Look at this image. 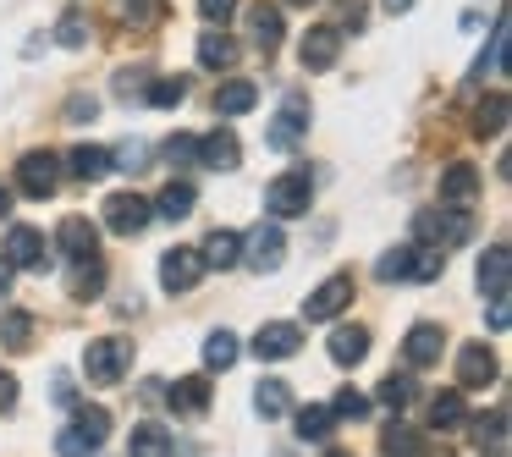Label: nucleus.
I'll return each mask as SVG.
<instances>
[{"label":"nucleus","mask_w":512,"mask_h":457,"mask_svg":"<svg viewBox=\"0 0 512 457\" xmlns=\"http://www.w3.org/2000/svg\"><path fill=\"white\" fill-rule=\"evenodd\" d=\"M232 61H237V45L226 34H199V67L221 72V67H232Z\"/></svg>","instance_id":"obj_27"},{"label":"nucleus","mask_w":512,"mask_h":457,"mask_svg":"<svg viewBox=\"0 0 512 457\" xmlns=\"http://www.w3.org/2000/svg\"><path fill=\"white\" fill-rule=\"evenodd\" d=\"M380 452H386V457H419V452H424V441H419V435H413L408 424L397 419L386 435H380Z\"/></svg>","instance_id":"obj_29"},{"label":"nucleus","mask_w":512,"mask_h":457,"mask_svg":"<svg viewBox=\"0 0 512 457\" xmlns=\"http://www.w3.org/2000/svg\"><path fill=\"white\" fill-rule=\"evenodd\" d=\"M6 281H12V265H6V259H0V292H6Z\"/></svg>","instance_id":"obj_51"},{"label":"nucleus","mask_w":512,"mask_h":457,"mask_svg":"<svg viewBox=\"0 0 512 457\" xmlns=\"http://www.w3.org/2000/svg\"><path fill=\"white\" fill-rule=\"evenodd\" d=\"M325 457H353V452H325Z\"/></svg>","instance_id":"obj_52"},{"label":"nucleus","mask_w":512,"mask_h":457,"mask_svg":"<svg viewBox=\"0 0 512 457\" xmlns=\"http://www.w3.org/2000/svg\"><path fill=\"white\" fill-rule=\"evenodd\" d=\"M127 369H133V342L127 336H100V342L83 347V375H89V386H116Z\"/></svg>","instance_id":"obj_1"},{"label":"nucleus","mask_w":512,"mask_h":457,"mask_svg":"<svg viewBox=\"0 0 512 457\" xmlns=\"http://www.w3.org/2000/svg\"><path fill=\"white\" fill-rule=\"evenodd\" d=\"M413 232H419V243L430 248H452L468 237V215L463 210H419L413 215Z\"/></svg>","instance_id":"obj_5"},{"label":"nucleus","mask_w":512,"mask_h":457,"mask_svg":"<svg viewBox=\"0 0 512 457\" xmlns=\"http://www.w3.org/2000/svg\"><path fill=\"white\" fill-rule=\"evenodd\" d=\"M155 6H160V0H111L116 23H149V17H155Z\"/></svg>","instance_id":"obj_39"},{"label":"nucleus","mask_w":512,"mask_h":457,"mask_svg":"<svg viewBox=\"0 0 512 457\" xmlns=\"http://www.w3.org/2000/svg\"><path fill=\"white\" fill-rule=\"evenodd\" d=\"M303 116H309V105H303V94H292L287 111L276 116V127L265 133V144H270V149H292L303 133H309V122H303Z\"/></svg>","instance_id":"obj_14"},{"label":"nucleus","mask_w":512,"mask_h":457,"mask_svg":"<svg viewBox=\"0 0 512 457\" xmlns=\"http://www.w3.org/2000/svg\"><path fill=\"white\" fill-rule=\"evenodd\" d=\"M380 6H386V12H397V17H402V12H413V0H380Z\"/></svg>","instance_id":"obj_49"},{"label":"nucleus","mask_w":512,"mask_h":457,"mask_svg":"<svg viewBox=\"0 0 512 457\" xmlns=\"http://www.w3.org/2000/svg\"><path fill=\"white\" fill-rule=\"evenodd\" d=\"M298 342H303V331H298V325H287V320L259 325V336H254V358H292V353H298Z\"/></svg>","instance_id":"obj_15"},{"label":"nucleus","mask_w":512,"mask_h":457,"mask_svg":"<svg viewBox=\"0 0 512 457\" xmlns=\"http://www.w3.org/2000/svg\"><path fill=\"white\" fill-rule=\"evenodd\" d=\"M237 353H243V347H237L232 331H215L210 342H204V364H210V369H232Z\"/></svg>","instance_id":"obj_32"},{"label":"nucleus","mask_w":512,"mask_h":457,"mask_svg":"<svg viewBox=\"0 0 512 457\" xmlns=\"http://www.w3.org/2000/svg\"><path fill=\"white\" fill-rule=\"evenodd\" d=\"M501 127H507V94H490V100L474 111V133L485 138V133H501Z\"/></svg>","instance_id":"obj_34"},{"label":"nucleus","mask_w":512,"mask_h":457,"mask_svg":"<svg viewBox=\"0 0 512 457\" xmlns=\"http://www.w3.org/2000/svg\"><path fill=\"white\" fill-rule=\"evenodd\" d=\"M331 424H336L331 408H303L298 413V441H325V435H331Z\"/></svg>","instance_id":"obj_35"},{"label":"nucleus","mask_w":512,"mask_h":457,"mask_svg":"<svg viewBox=\"0 0 512 457\" xmlns=\"http://www.w3.org/2000/svg\"><path fill=\"white\" fill-rule=\"evenodd\" d=\"M281 254H287V237H281V226H265V221H259L248 237H237V259H243L248 270H276Z\"/></svg>","instance_id":"obj_4"},{"label":"nucleus","mask_w":512,"mask_h":457,"mask_svg":"<svg viewBox=\"0 0 512 457\" xmlns=\"http://www.w3.org/2000/svg\"><path fill=\"white\" fill-rule=\"evenodd\" d=\"M292 6H309V0H292Z\"/></svg>","instance_id":"obj_53"},{"label":"nucleus","mask_w":512,"mask_h":457,"mask_svg":"<svg viewBox=\"0 0 512 457\" xmlns=\"http://www.w3.org/2000/svg\"><path fill=\"white\" fill-rule=\"evenodd\" d=\"M254 105H259V89L248 78H232L215 89V116H248Z\"/></svg>","instance_id":"obj_19"},{"label":"nucleus","mask_w":512,"mask_h":457,"mask_svg":"<svg viewBox=\"0 0 512 457\" xmlns=\"http://www.w3.org/2000/svg\"><path fill=\"white\" fill-rule=\"evenodd\" d=\"M17 188H23L28 199H50V193L61 188V160L50 155V149L23 155V166H17Z\"/></svg>","instance_id":"obj_6"},{"label":"nucleus","mask_w":512,"mask_h":457,"mask_svg":"<svg viewBox=\"0 0 512 457\" xmlns=\"http://www.w3.org/2000/svg\"><path fill=\"white\" fill-rule=\"evenodd\" d=\"M12 408H17V380L0 375V413H12Z\"/></svg>","instance_id":"obj_47"},{"label":"nucleus","mask_w":512,"mask_h":457,"mask_svg":"<svg viewBox=\"0 0 512 457\" xmlns=\"http://www.w3.org/2000/svg\"><path fill=\"white\" fill-rule=\"evenodd\" d=\"M56 39H61V45H67V50H83V45H89V23H83V17H67Z\"/></svg>","instance_id":"obj_43"},{"label":"nucleus","mask_w":512,"mask_h":457,"mask_svg":"<svg viewBox=\"0 0 512 457\" xmlns=\"http://www.w3.org/2000/svg\"><path fill=\"white\" fill-rule=\"evenodd\" d=\"M347 303H353V270H336L331 281H320V287L303 298V314H309V320H336Z\"/></svg>","instance_id":"obj_7"},{"label":"nucleus","mask_w":512,"mask_h":457,"mask_svg":"<svg viewBox=\"0 0 512 457\" xmlns=\"http://www.w3.org/2000/svg\"><path fill=\"white\" fill-rule=\"evenodd\" d=\"M408 397H413V380L408 375H386V380H380V402H386V408H408Z\"/></svg>","instance_id":"obj_40"},{"label":"nucleus","mask_w":512,"mask_h":457,"mask_svg":"<svg viewBox=\"0 0 512 457\" xmlns=\"http://www.w3.org/2000/svg\"><path fill=\"white\" fill-rule=\"evenodd\" d=\"M0 215H12V188L0 182Z\"/></svg>","instance_id":"obj_50"},{"label":"nucleus","mask_w":512,"mask_h":457,"mask_svg":"<svg viewBox=\"0 0 512 457\" xmlns=\"http://www.w3.org/2000/svg\"><path fill=\"white\" fill-rule=\"evenodd\" d=\"M507 265H512L507 248L496 243L485 259H479V292H490V298H496V292H507Z\"/></svg>","instance_id":"obj_26"},{"label":"nucleus","mask_w":512,"mask_h":457,"mask_svg":"<svg viewBox=\"0 0 512 457\" xmlns=\"http://www.w3.org/2000/svg\"><path fill=\"white\" fill-rule=\"evenodd\" d=\"M474 193H479V171L468 166V160H457V166L441 171V199L446 204H463V199H474Z\"/></svg>","instance_id":"obj_24"},{"label":"nucleus","mask_w":512,"mask_h":457,"mask_svg":"<svg viewBox=\"0 0 512 457\" xmlns=\"http://www.w3.org/2000/svg\"><path fill=\"white\" fill-rule=\"evenodd\" d=\"M309 204H314V177H309V171H287V177H276L265 188V210L276 215V221L309 215Z\"/></svg>","instance_id":"obj_3"},{"label":"nucleus","mask_w":512,"mask_h":457,"mask_svg":"<svg viewBox=\"0 0 512 457\" xmlns=\"http://www.w3.org/2000/svg\"><path fill=\"white\" fill-rule=\"evenodd\" d=\"M105 435H111V413L105 408H78V419L56 435V452L61 457H89V452H100Z\"/></svg>","instance_id":"obj_2"},{"label":"nucleus","mask_w":512,"mask_h":457,"mask_svg":"<svg viewBox=\"0 0 512 457\" xmlns=\"http://www.w3.org/2000/svg\"><path fill=\"white\" fill-rule=\"evenodd\" d=\"M248 39H254L265 56H276V45H281V12L276 6H265V0L248 6Z\"/></svg>","instance_id":"obj_18"},{"label":"nucleus","mask_w":512,"mask_h":457,"mask_svg":"<svg viewBox=\"0 0 512 457\" xmlns=\"http://www.w3.org/2000/svg\"><path fill=\"white\" fill-rule=\"evenodd\" d=\"M507 320H512V309H507V292H496V298H490V331H507Z\"/></svg>","instance_id":"obj_46"},{"label":"nucleus","mask_w":512,"mask_h":457,"mask_svg":"<svg viewBox=\"0 0 512 457\" xmlns=\"http://www.w3.org/2000/svg\"><path fill=\"white\" fill-rule=\"evenodd\" d=\"M149 221H155V210H149V199H138V193H111V199H105V226H111L116 237H138Z\"/></svg>","instance_id":"obj_8"},{"label":"nucleus","mask_w":512,"mask_h":457,"mask_svg":"<svg viewBox=\"0 0 512 457\" xmlns=\"http://www.w3.org/2000/svg\"><path fill=\"white\" fill-rule=\"evenodd\" d=\"M336 56H342V34L336 28H309L303 34V45H298V61L309 72H325V67H336Z\"/></svg>","instance_id":"obj_12"},{"label":"nucleus","mask_w":512,"mask_h":457,"mask_svg":"<svg viewBox=\"0 0 512 457\" xmlns=\"http://www.w3.org/2000/svg\"><path fill=\"white\" fill-rule=\"evenodd\" d=\"M166 402L177 413H204V408H210V380H204V375H182L177 386L166 391Z\"/></svg>","instance_id":"obj_21"},{"label":"nucleus","mask_w":512,"mask_h":457,"mask_svg":"<svg viewBox=\"0 0 512 457\" xmlns=\"http://www.w3.org/2000/svg\"><path fill=\"white\" fill-rule=\"evenodd\" d=\"M127 457H171V430L166 424H133V435H127Z\"/></svg>","instance_id":"obj_22"},{"label":"nucleus","mask_w":512,"mask_h":457,"mask_svg":"<svg viewBox=\"0 0 512 457\" xmlns=\"http://www.w3.org/2000/svg\"><path fill=\"white\" fill-rule=\"evenodd\" d=\"M501 430H507V413H485V419H474V441L479 446H501Z\"/></svg>","instance_id":"obj_41"},{"label":"nucleus","mask_w":512,"mask_h":457,"mask_svg":"<svg viewBox=\"0 0 512 457\" xmlns=\"http://www.w3.org/2000/svg\"><path fill=\"white\" fill-rule=\"evenodd\" d=\"M188 100V83L182 78H155L149 83V105H160V111H171V105Z\"/></svg>","instance_id":"obj_37"},{"label":"nucleus","mask_w":512,"mask_h":457,"mask_svg":"<svg viewBox=\"0 0 512 457\" xmlns=\"http://www.w3.org/2000/svg\"><path fill=\"white\" fill-rule=\"evenodd\" d=\"M331 358H336V364H364V358H369V331H364V325H342V331H336L331 336Z\"/></svg>","instance_id":"obj_23"},{"label":"nucleus","mask_w":512,"mask_h":457,"mask_svg":"<svg viewBox=\"0 0 512 457\" xmlns=\"http://www.w3.org/2000/svg\"><path fill=\"white\" fill-rule=\"evenodd\" d=\"M430 424L435 430H457V424H463V391H441V397L430 402Z\"/></svg>","instance_id":"obj_31"},{"label":"nucleus","mask_w":512,"mask_h":457,"mask_svg":"<svg viewBox=\"0 0 512 457\" xmlns=\"http://www.w3.org/2000/svg\"><path fill=\"white\" fill-rule=\"evenodd\" d=\"M204 276V254L199 248H166V259H160V287L166 292H193Z\"/></svg>","instance_id":"obj_9"},{"label":"nucleus","mask_w":512,"mask_h":457,"mask_svg":"<svg viewBox=\"0 0 512 457\" xmlns=\"http://www.w3.org/2000/svg\"><path fill=\"white\" fill-rule=\"evenodd\" d=\"M199 166H210V171H232V166H237V138H232V127H215V133L199 138Z\"/></svg>","instance_id":"obj_17"},{"label":"nucleus","mask_w":512,"mask_h":457,"mask_svg":"<svg viewBox=\"0 0 512 457\" xmlns=\"http://www.w3.org/2000/svg\"><path fill=\"white\" fill-rule=\"evenodd\" d=\"M6 265H17V270H45V265H50L45 232H34V226H12V232H6Z\"/></svg>","instance_id":"obj_10"},{"label":"nucleus","mask_w":512,"mask_h":457,"mask_svg":"<svg viewBox=\"0 0 512 457\" xmlns=\"http://www.w3.org/2000/svg\"><path fill=\"white\" fill-rule=\"evenodd\" d=\"M105 287V265L100 259H72V298H94Z\"/></svg>","instance_id":"obj_28"},{"label":"nucleus","mask_w":512,"mask_h":457,"mask_svg":"<svg viewBox=\"0 0 512 457\" xmlns=\"http://www.w3.org/2000/svg\"><path fill=\"white\" fill-rule=\"evenodd\" d=\"M331 413H336V419H364V413H369V402H364V397H358V391H353V386H347V391H336V402H331Z\"/></svg>","instance_id":"obj_42"},{"label":"nucleus","mask_w":512,"mask_h":457,"mask_svg":"<svg viewBox=\"0 0 512 457\" xmlns=\"http://www.w3.org/2000/svg\"><path fill=\"white\" fill-rule=\"evenodd\" d=\"M199 12L210 17V23H226V17L237 12V0H199Z\"/></svg>","instance_id":"obj_45"},{"label":"nucleus","mask_w":512,"mask_h":457,"mask_svg":"<svg viewBox=\"0 0 512 457\" xmlns=\"http://www.w3.org/2000/svg\"><path fill=\"white\" fill-rule=\"evenodd\" d=\"M56 243H61V254H67V259H100V232H94L83 215H67V221H61Z\"/></svg>","instance_id":"obj_13"},{"label":"nucleus","mask_w":512,"mask_h":457,"mask_svg":"<svg viewBox=\"0 0 512 457\" xmlns=\"http://www.w3.org/2000/svg\"><path fill=\"white\" fill-rule=\"evenodd\" d=\"M496 380V353L485 342H468L457 353V391H474V386H490Z\"/></svg>","instance_id":"obj_11"},{"label":"nucleus","mask_w":512,"mask_h":457,"mask_svg":"<svg viewBox=\"0 0 512 457\" xmlns=\"http://www.w3.org/2000/svg\"><path fill=\"white\" fill-rule=\"evenodd\" d=\"M254 413H259V419H281V413H287V386H281V380H259Z\"/></svg>","instance_id":"obj_30"},{"label":"nucleus","mask_w":512,"mask_h":457,"mask_svg":"<svg viewBox=\"0 0 512 457\" xmlns=\"http://www.w3.org/2000/svg\"><path fill=\"white\" fill-rule=\"evenodd\" d=\"M94 111H100L94 100H72V105H67V116H72V122H83V116H94Z\"/></svg>","instance_id":"obj_48"},{"label":"nucleus","mask_w":512,"mask_h":457,"mask_svg":"<svg viewBox=\"0 0 512 457\" xmlns=\"http://www.w3.org/2000/svg\"><path fill=\"white\" fill-rule=\"evenodd\" d=\"M28 336H34V320H28V314H0V342L6 347H28Z\"/></svg>","instance_id":"obj_38"},{"label":"nucleus","mask_w":512,"mask_h":457,"mask_svg":"<svg viewBox=\"0 0 512 457\" xmlns=\"http://www.w3.org/2000/svg\"><path fill=\"white\" fill-rule=\"evenodd\" d=\"M111 166H116L111 149H100V144H83V149H72V155H67V171H72L78 182H100Z\"/></svg>","instance_id":"obj_20"},{"label":"nucleus","mask_w":512,"mask_h":457,"mask_svg":"<svg viewBox=\"0 0 512 457\" xmlns=\"http://www.w3.org/2000/svg\"><path fill=\"white\" fill-rule=\"evenodd\" d=\"M375 276L380 281H413V248H391V254H380Z\"/></svg>","instance_id":"obj_36"},{"label":"nucleus","mask_w":512,"mask_h":457,"mask_svg":"<svg viewBox=\"0 0 512 457\" xmlns=\"http://www.w3.org/2000/svg\"><path fill=\"white\" fill-rule=\"evenodd\" d=\"M199 254H204V265H221V270L237 265V232H210Z\"/></svg>","instance_id":"obj_33"},{"label":"nucleus","mask_w":512,"mask_h":457,"mask_svg":"<svg viewBox=\"0 0 512 457\" xmlns=\"http://www.w3.org/2000/svg\"><path fill=\"white\" fill-rule=\"evenodd\" d=\"M441 325H413L408 331V342H402V353H408V364L413 369H430V364H441Z\"/></svg>","instance_id":"obj_16"},{"label":"nucleus","mask_w":512,"mask_h":457,"mask_svg":"<svg viewBox=\"0 0 512 457\" xmlns=\"http://www.w3.org/2000/svg\"><path fill=\"white\" fill-rule=\"evenodd\" d=\"M166 160L171 166H177V160H199V138H188V133L166 138Z\"/></svg>","instance_id":"obj_44"},{"label":"nucleus","mask_w":512,"mask_h":457,"mask_svg":"<svg viewBox=\"0 0 512 457\" xmlns=\"http://www.w3.org/2000/svg\"><path fill=\"white\" fill-rule=\"evenodd\" d=\"M149 210H155L160 221H188V215H193V188H188V182H166Z\"/></svg>","instance_id":"obj_25"}]
</instances>
